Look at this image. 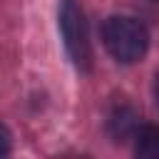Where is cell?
<instances>
[{
    "instance_id": "cell-1",
    "label": "cell",
    "mask_w": 159,
    "mask_h": 159,
    "mask_svg": "<svg viewBox=\"0 0 159 159\" xmlns=\"http://www.w3.org/2000/svg\"><path fill=\"white\" fill-rule=\"evenodd\" d=\"M102 40L107 52L122 62V65H134L147 55L149 47V32L144 22L129 15H112L102 25Z\"/></svg>"
},
{
    "instance_id": "cell-2",
    "label": "cell",
    "mask_w": 159,
    "mask_h": 159,
    "mask_svg": "<svg viewBox=\"0 0 159 159\" xmlns=\"http://www.w3.org/2000/svg\"><path fill=\"white\" fill-rule=\"evenodd\" d=\"M60 32L67 47L70 60L75 62L77 70L89 72L92 70V47H89V35H87V20L77 0H60Z\"/></svg>"
},
{
    "instance_id": "cell-3",
    "label": "cell",
    "mask_w": 159,
    "mask_h": 159,
    "mask_svg": "<svg viewBox=\"0 0 159 159\" xmlns=\"http://www.w3.org/2000/svg\"><path fill=\"white\" fill-rule=\"evenodd\" d=\"M139 114L129 107H117L112 114H109V122H107V129L112 134L114 142H127V139H134L137 129H139Z\"/></svg>"
},
{
    "instance_id": "cell-4",
    "label": "cell",
    "mask_w": 159,
    "mask_h": 159,
    "mask_svg": "<svg viewBox=\"0 0 159 159\" xmlns=\"http://www.w3.org/2000/svg\"><path fill=\"white\" fill-rule=\"evenodd\" d=\"M134 152L144 159H159V127L144 124L134 134Z\"/></svg>"
},
{
    "instance_id": "cell-5",
    "label": "cell",
    "mask_w": 159,
    "mask_h": 159,
    "mask_svg": "<svg viewBox=\"0 0 159 159\" xmlns=\"http://www.w3.org/2000/svg\"><path fill=\"white\" fill-rule=\"evenodd\" d=\"M10 147H12V137H10L7 127L0 124V157H5V154L10 152Z\"/></svg>"
},
{
    "instance_id": "cell-6",
    "label": "cell",
    "mask_w": 159,
    "mask_h": 159,
    "mask_svg": "<svg viewBox=\"0 0 159 159\" xmlns=\"http://www.w3.org/2000/svg\"><path fill=\"white\" fill-rule=\"evenodd\" d=\"M154 99H157V104H159V75L154 77Z\"/></svg>"
},
{
    "instance_id": "cell-7",
    "label": "cell",
    "mask_w": 159,
    "mask_h": 159,
    "mask_svg": "<svg viewBox=\"0 0 159 159\" xmlns=\"http://www.w3.org/2000/svg\"><path fill=\"white\" fill-rule=\"evenodd\" d=\"M154 2H159V0H154Z\"/></svg>"
}]
</instances>
